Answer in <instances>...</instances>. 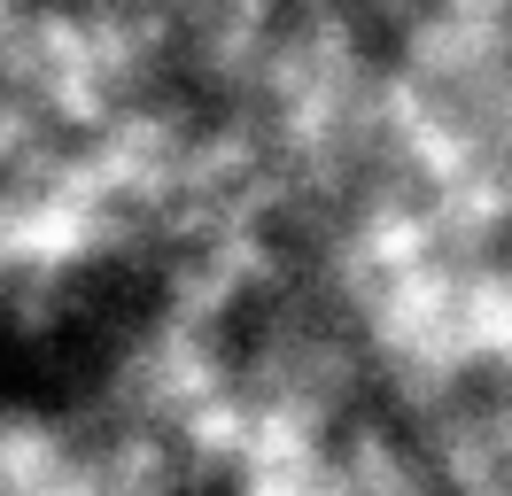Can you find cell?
Instances as JSON below:
<instances>
[{"instance_id": "obj_1", "label": "cell", "mask_w": 512, "mask_h": 496, "mask_svg": "<svg viewBox=\"0 0 512 496\" xmlns=\"http://www.w3.org/2000/svg\"><path fill=\"white\" fill-rule=\"evenodd\" d=\"M156 287L125 256H47L0 272V411L63 419L125 380Z\"/></svg>"}]
</instances>
